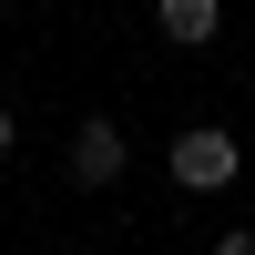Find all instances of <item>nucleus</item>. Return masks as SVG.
Masks as SVG:
<instances>
[{
  "instance_id": "f03ea898",
  "label": "nucleus",
  "mask_w": 255,
  "mask_h": 255,
  "mask_svg": "<svg viewBox=\"0 0 255 255\" xmlns=\"http://www.w3.org/2000/svg\"><path fill=\"white\" fill-rule=\"evenodd\" d=\"M72 184H82V194L123 184V123H102V113H82V123H72Z\"/></svg>"
},
{
  "instance_id": "f257e3e1",
  "label": "nucleus",
  "mask_w": 255,
  "mask_h": 255,
  "mask_svg": "<svg viewBox=\"0 0 255 255\" xmlns=\"http://www.w3.org/2000/svg\"><path fill=\"white\" fill-rule=\"evenodd\" d=\"M163 163H174V184H184V194H225V184L245 174V143L225 133V123H184Z\"/></svg>"
},
{
  "instance_id": "39448f33",
  "label": "nucleus",
  "mask_w": 255,
  "mask_h": 255,
  "mask_svg": "<svg viewBox=\"0 0 255 255\" xmlns=\"http://www.w3.org/2000/svg\"><path fill=\"white\" fill-rule=\"evenodd\" d=\"M10 143H20V123H10V113H0V153H10Z\"/></svg>"
},
{
  "instance_id": "20e7f679",
  "label": "nucleus",
  "mask_w": 255,
  "mask_h": 255,
  "mask_svg": "<svg viewBox=\"0 0 255 255\" xmlns=\"http://www.w3.org/2000/svg\"><path fill=\"white\" fill-rule=\"evenodd\" d=\"M215 255H255V225H225V235H215Z\"/></svg>"
},
{
  "instance_id": "423d86ee",
  "label": "nucleus",
  "mask_w": 255,
  "mask_h": 255,
  "mask_svg": "<svg viewBox=\"0 0 255 255\" xmlns=\"http://www.w3.org/2000/svg\"><path fill=\"white\" fill-rule=\"evenodd\" d=\"M0 10H10V0H0Z\"/></svg>"
},
{
  "instance_id": "7ed1b4c3",
  "label": "nucleus",
  "mask_w": 255,
  "mask_h": 255,
  "mask_svg": "<svg viewBox=\"0 0 255 255\" xmlns=\"http://www.w3.org/2000/svg\"><path fill=\"white\" fill-rule=\"evenodd\" d=\"M153 31L184 41V51H204V41L225 31V0H153Z\"/></svg>"
}]
</instances>
